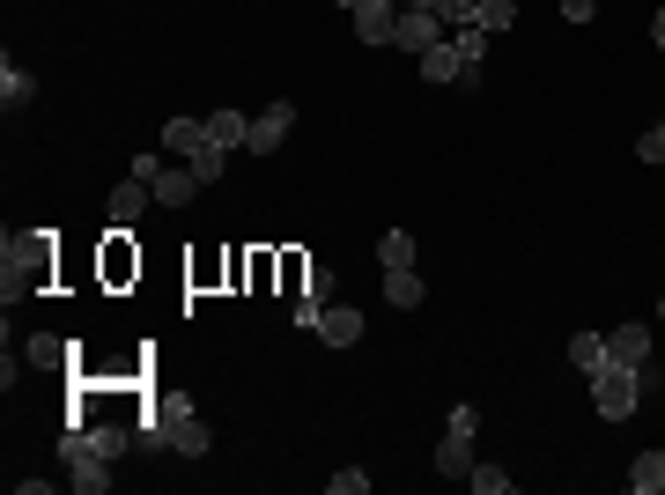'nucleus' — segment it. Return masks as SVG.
Masks as SVG:
<instances>
[{
  "label": "nucleus",
  "instance_id": "f3484780",
  "mask_svg": "<svg viewBox=\"0 0 665 495\" xmlns=\"http://www.w3.org/2000/svg\"><path fill=\"white\" fill-rule=\"evenodd\" d=\"M200 193V177H193V163H178V171H163L155 177V200H163V207H185V200Z\"/></svg>",
  "mask_w": 665,
  "mask_h": 495
},
{
  "label": "nucleus",
  "instance_id": "9b49d317",
  "mask_svg": "<svg viewBox=\"0 0 665 495\" xmlns=\"http://www.w3.org/2000/svg\"><path fill=\"white\" fill-rule=\"evenodd\" d=\"M207 141H215L222 155H237L251 141V119H245V111H207Z\"/></svg>",
  "mask_w": 665,
  "mask_h": 495
},
{
  "label": "nucleus",
  "instance_id": "423d86ee",
  "mask_svg": "<svg viewBox=\"0 0 665 495\" xmlns=\"http://www.w3.org/2000/svg\"><path fill=\"white\" fill-rule=\"evenodd\" d=\"M311 333H319L325 347H355V341H363V311H355V303H319Z\"/></svg>",
  "mask_w": 665,
  "mask_h": 495
},
{
  "label": "nucleus",
  "instance_id": "5701e85b",
  "mask_svg": "<svg viewBox=\"0 0 665 495\" xmlns=\"http://www.w3.org/2000/svg\"><path fill=\"white\" fill-rule=\"evenodd\" d=\"M473 23H481V30H511L517 23V0H473Z\"/></svg>",
  "mask_w": 665,
  "mask_h": 495
},
{
  "label": "nucleus",
  "instance_id": "4be33fe9",
  "mask_svg": "<svg viewBox=\"0 0 665 495\" xmlns=\"http://www.w3.org/2000/svg\"><path fill=\"white\" fill-rule=\"evenodd\" d=\"M377 259H385V267H415V237H407V229H385V237H377Z\"/></svg>",
  "mask_w": 665,
  "mask_h": 495
},
{
  "label": "nucleus",
  "instance_id": "7c9ffc66",
  "mask_svg": "<svg viewBox=\"0 0 665 495\" xmlns=\"http://www.w3.org/2000/svg\"><path fill=\"white\" fill-rule=\"evenodd\" d=\"M651 45L665 52V8H658V15H651Z\"/></svg>",
  "mask_w": 665,
  "mask_h": 495
},
{
  "label": "nucleus",
  "instance_id": "ddd939ff",
  "mask_svg": "<svg viewBox=\"0 0 665 495\" xmlns=\"http://www.w3.org/2000/svg\"><path fill=\"white\" fill-rule=\"evenodd\" d=\"M200 141H207V119H163V155H178V163H185Z\"/></svg>",
  "mask_w": 665,
  "mask_h": 495
},
{
  "label": "nucleus",
  "instance_id": "a878e982",
  "mask_svg": "<svg viewBox=\"0 0 665 495\" xmlns=\"http://www.w3.org/2000/svg\"><path fill=\"white\" fill-rule=\"evenodd\" d=\"M325 488H333V495H369V473H363V466H341Z\"/></svg>",
  "mask_w": 665,
  "mask_h": 495
},
{
  "label": "nucleus",
  "instance_id": "2f4dec72",
  "mask_svg": "<svg viewBox=\"0 0 665 495\" xmlns=\"http://www.w3.org/2000/svg\"><path fill=\"white\" fill-rule=\"evenodd\" d=\"M341 8H347V15H355V8H363V0H341Z\"/></svg>",
  "mask_w": 665,
  "mask_h": 495
},
{
  "label": "nucleus",
  "instance_id": "7ed1b4c3",
  "mask_svg": "<svg viewBox=\"0 0 665 495\" xmlns=\"http://www.w3.org/2000/svg\"><path fill=\"white\" fill-rule=\"evenodd\" d=\"M473 429H481V415L459 399L451 421H443V444H437V473H443V481H466V473L481 466V459H473Z\"/></svg>",
  "mask_w": 665,
  "mask_h": 495
},
{
  "label": "nucleus",
  "instance_id": "b1692460",
  "mask_svg": "<svg viewBox=\"0 0 665 495\" xmlns=\"http://www.w3.org/2000/svg\"><path fill=\"white\" fill-rule=\"evenodd\" d=\"M569 363H577V370H599V363H607V341H599V333H577V341H569Z\"/></svg>",
  "mask_w": 665,
  "mask_h": 495
},
{
  "label": "nucleus",
  "instance_id": "412c9836",
  "mask_svg": "<svg viewBox=\"0 0 665 495\" xmlns=\"http://www.w3.org/2000/svg\"><path fill=\"white\" fill-rule=\"evenodd\" d=\"M466 488H473V495H511L517 481H511V473H503V466H489V459H481V466L466 473Z\"/></svg>",
  "mask_w": 665,
  "mask_h": 495
},
{
  "label": "nucleus",
  "instance_id": "dca6fc26",
  "mask_svg": "<svg viewBox=\"0 0 665 495\" xmlns=\"http://www.w3.org/2000/svg\"><path fill=\"white\" fill-rule=\"evenodd\" d=\"M30 97H37V75H23V67L8 60V67H0V104H8V119H15Z\"/></svg>",
  "mask_w": 665,
  "mask_h": 495
},
{
  "label": "nucleus",
  "instance_id": "f257e3e1",
  "mask_svg": "<svg viewBox=\"0 0 665 495\" xmlns=\"http://www.w3.org/2000/svg\"><path fill=\"white\" fill-rule=\"evenodd\" d=\"M207 444H215V437H207V421H200L193 407H185V399H163V407H155V415L141 421V451H171V459H207Z\"/></svg>",
  "mask_w": 665,
  "mask_h": 495
},
{
  "label": "nucleus",
  "instance_id": "a211bd4d",
  "mask_svg": "<svg viewBox=\"0 0 665 495\" xmlns=\"http://www.w3.org/2000/svg\"><path fill=\"white\" fill-rule=\"evenodd\" d=\"M385 303L415 311V303H421V273H415V267H385Z\"/></svg>",
  "mask_w": 665,
  "mask_h": 495
},
{
  "label": "nucleus",
  "instance_id": "6e6552de",
  "mask_svg": "<svg viewBox=\"0 0 665 495\" xmlns=\"http://www.w3.org/2000/svg\"><path fill=\"white\" fill-rule=\"evenodd\" d=\"M289 126H296V104H289V97L267 104V111L251 119V141H245V149H251V155H273L281 141H289Z\"/></svg>",
  "mask_w": 665,
  "mask_h": 495
},
{
  "label": "nucleus",
  "instance_id": "f8f14e48",
  "mask_svg": "<svg viewBox=\"0 0 665 495\" xmlns=\"http://www.w3.org/2000/svg\"><path fill=\"white\" fill-rule=\"evenodd\" d=\"M82 437H89V444H97L111 466H119L126 451H133V429H126V421H82Z\"/></svg>",
  "mask_w": 665,
  "mask_h": 495
},
{
  "label": "nucleus",
  "instance_id": "cd10ccee",
  "mask_svg": "<svg viewBox=\"0 0 665 495\" xmlns=\"http://www.w3.org/2000/svg\"><path fill=\"white\" fill-rule=\"evenodd\" d=\"M636 155H643V163H665V126H651V133H643Z\"/></svg>",
  "mask_w": 665,
  "mask_h": 495
},
{
  "label": "nucleus",
  "instance_id": "39448f33",
  "mask_svg": "<svg viewBox=\"0 0 665 495\" xmlns=\"http://www.w3.org/2000/svg\"><path fill=\"white\" fill-rule=\"evenodd\" d=\"M148 200H155V185H148V177H126V185H111V200H104V223H111V237H126V229L141 223Z\"/></svg>",
  "mask_w": 665,
  "mask_h": 495
},
{
  "label": "nucleus",
  "instance_id": "f03ea898",
  "mask_svg": "<svg viewBox=\"0 0 665 495\" xmlns=\"http://www.w3.org/2000/svg\"><path fill=\"white\" fill-rule=\"evenodd\" d=\"M60 466H67V488H82V495L111 488V459L82 437V421H67V437H60Z\"/></svg>",
  "mask_w": 665,
  "mask_h": 495
},
{
  "label": "nucleus",
  "instance_id": "c85d7f7f",
  "mask_svg": "<svg viewBox=\"0 0 665 495\" xmlns=\"http://www.w3.org/2000/svg\"><path fill=\"white\" fill-rule=\"evenodd\" d=\"M133 177H148V185H155V177H163V149H148V155H133Z\"/></svg>",
  "mask_w": 665,
  "mask_h": 495
},
{
  "label": "nucleus",
  "instance_id": "1a4fd4ad",
  "mask_svg": "<svg viewBox=\"0 0 665 495\" xmlns=\"http://www.w3.org/2000/svg\"><path fill=\"white\" fill-rule=\"evenodd\" d=\"M607 363H629V370H643V363H651V325H643V319L614 325V333H607Z\"/></svg>",
  "mask_w": 665,
  "mask_h": 495
},
{
  "label": "nucleus",
  "instance_id": "2eb2a0df",
  "mask_svg": "<svg viewBox=\"0 0 665 495\" xmlns=\"http://www.w3.org/2000/svg\"><path fill=\"white\" fill-rule=\"evenodd\" d=\"M459 67H466V60H459V45H451V37L421 52V82H451V89H459Z\"/></svg>",
  "mask_w": 665,
  "mask_h": 495
},
{
  "label": "nucleus",
  "instance_id": "c756f323",
  "mask_svg": "<svg viewBox=\"0 0 665 495\" xmlns=\"http://www.w3.org/2000/svg\"><path fill=\"white\" fill-rule=\"evenodd\" d=\"M562 15H569V23H591V15H599V0H562Z\"/></svg>",
  "mask_w": 665,
  "mask_h": 495
},
{
  "label": "nucleus",
  "instance_id": "6ab92c4d",
  "mask_svg": "<svg viewBox=\"0 0 665 495\" xmlns=\"http://www.w3.org/2000/svg\"><path fill=\"white\" fill-rule=\"evenodd\" d=\"M629 488H636V495H658V488H665V451H636V466H629Z\"/></svg>",
  "mask_w": 665,
  "mask_h": 495
},
{
  "label": "nucleus",
  "instance_id": "4468645a",
  "mask_svg": "<svg viewBox=\"0 0 665 495\" xmlns=\"http://www.w3.org/2000/svg\"><path fill=\"white\" fill-rule=\"evenodd\" d=\"M325 297H333V267H311L303 273V303H296V325H303V333H311V319H319Z\"/></svg>",
  "mask_w": 665,
  "mask_h": 495
},
{
  "label": "nucleus",
  "instance_id": "aec40b11",
  "mask_svg": "<svg viewBox=\"0 0 665 495\" xmlns=\"http://www.w3.org/2000/svg\"><path fill=\"white\" fill-rule=\"evenodd\" d=\"M23 355L37 363V370H60V363H67V341H60V333H30Z\"/></svg>",
  "mask_w": 665,
  "mask_h": 495
},
{
  "label": "nucleus",
  "instance_id": "9d476101",
  "mask_svg": "<svg viewBox=\"0 0 665 495\" xmlns=\"http://www.w3.org/2000/svg\"><path fill=\"white\" fill-rule=\"evenodd\" d=\"M393 23H399V0H363V8H355V37H363L369 52L393 45Z\"/></svg>",
  "mask_w": 665,
  "mask_h": 495
},
{
  "label": "nucleus",
  "instance_id": "20e7f679",
  "mask_svg": "<svg viewBox=\"0 0 665 495\" xmlns=\"http://www.w3.org/2000/svg\"><path fill=\"white\" fill-rule=\"evenodd\" d=\"M636 399H643V377L629 370V363H599V370H591V407H599L607 421H629Z\"/></svg>",
  "mask_w": 665,
  "mask_h": 495
},
{
  "label": "nucleus",
  "instance_id": "393cba45",
  "mask_svg": "<svg viewBox=\"0 0 665 495\" xmlns=\"http://www.w3.org/2000/svg\"><path fill=\"white\" fill-rule=\"evenodd\" d=\"M185 163H193V177H200V185H215V177H222V163H229V155H222L215 141H200V149L185 155Z\"/></svg>",
  "mask_w": 665,
  "mask_h": 495
},
{
  "label": "nucleus",
  "instance_id": "bb28decb",
  "mask_svg": "<svg viewBox=\"0 0 665 495\" xmlns=\"http://www.w3.org/2000/svg\"><path fill=\"white\" fill-rule=\"evenodd\" d=\"M437 23L443 30H466L473 23V0H437Z\"/></svg>",
  "mask_w": 665,
  "mask_h": 495
},
{
  "label": "nucleus",
  "instance_id": "0eeeda50",
  "mask_svg": "<svg viewBox=\"0 0 665 495\" xmlns=\"http://www.w3.org/2000/svg\"><path fill=\"white\" fill-rule=\"evenodd\" d=\"M393 45H399V52H415V60H421L429 45H443V23L429 15V8H399V23H393Z\"/></svg>",
  "mask_w": 665,
  "mask_h": 495
}]
</instances>
